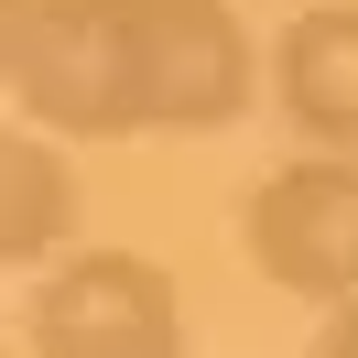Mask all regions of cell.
<instances>
[{
  "instance_id": "obj_1",
  "label": "cell",
  "mask_w": 358,
  "mask_h": 358,
  "mask_svg": "<svg viewBox=\"0 0 358 358\" xmlns=\"http://www.w3.org/2000/svg\"><path fill=\"white\" fill-rule=\"evenodd\" d=\"M11 109L66 141L228 131L261 87L228 0H11L0 11Z\"/></svg>"
},
{
  "instance_id": "obj_2",
  "label": "cell",
  "mask_w": 358,
  "mask_h": 358,
  "mask_svg": "<svg viewBox=\"0 0 358 358\" xmlns=\"http://www.w3.org/2000/svg\"><path fill=\"white\" fill-rule=\"evenodd\" d=\"M239 250L261 282L304 293V304H348L358 293V152L304 141L239 196Z\"/></svg>"
},
{
  "instance_id": "obj_3",
  "label": "cell",
  "mask_w": 358,
  "mask_h": 358,
  "mask_svg": "<svg viewBox=\"0 0 358 358\" xmlns=\"http://www.w3.org/2000/svg\"><path fill=\"white\" fill-rule=\"evenodd\" d=\"M22 348L33 358H174L185 348L174 271L141 250H66V261H44L22 304Z\"/></svg>"
},
{
  "instance_id": "obj_4",
  "label": "cell",
  "mask_w": 358,
  "mask_h": 358,
  "mask_svg": "<svg viewBox=\"0 0 358 358\" xmlns=\"http://www.w3.org/2000/svg\"><path fill=\"white\" fill-rule=\"evenodd\" d=\"M271 98L304 141L358 152V0H315L293 11L282 44H271Z\"/></svg>"
},
{
  "instance_id": "obj_5",
  "label": "cell",
  "mask_w": 358,
  "mask_h": 358,
  "mask_svg": "<svg viewBox=\"0 0 358 358\" xmlns=\"http://www.w3.org/2000/svg\"><path fill=\"white\" fill-rule=\"evenodd\" d=\"M76 163L55 152V131L33 120V131H11L0 141V261L11 271H44V261H66L76 250Z\"/></svg>"
},
{
  "instance_id": "obj_6",
  "label": "cell",
  "mask_w": 358,
  "mask_h": 358,
  "mask_svg": "<svg viewBox=\"0 0 358 358\" xmlns=\"http://www.w3.org/2000/svg\"><path fill=\"white\" fill-rule=\"evenodd\" d=\"M315 358H358V293H348V304H326V326H315Z\"/></svg>"
}]
</instances>
